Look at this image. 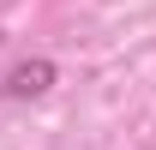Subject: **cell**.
Returning a JSON list of instances; mask_svg holds the SVG:
<instances>
[{
    "instance_id": "obj_1",
    "label": "cell",
    "mask_w": 156,
    "mask_h": 150,
    "mask_svg": "<svg viewBox=\"0 0 156 150\" xmlns=\"http://www.w3.org/2000/svg\"><path fill=\"white\" fill-rule=\"evenodd\" d=\"M48 84H54V60H24V66H12V72H6V84H0V90L24 102V96H42Z\"/></svg>"
},
{
    "instance_id": "obj_2",
    "label": "cell",
    "mask_w": 156,
    "mask_h": 150,
    "mask_svg": "<svg viewBox=\"0 0 156 150\" xmlns=\"http://www.w3.org/2000/svg\"><path fill=\"white\" fill-rule=\"evenodd\" d=\"M0 42H6V30H0Z\"/></svg>"
}]
</instances>
